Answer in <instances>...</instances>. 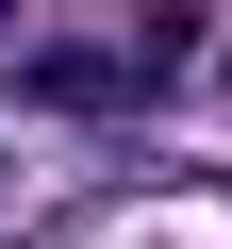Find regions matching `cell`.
Masks as SVG:
<instances>
[{
    "mask_svg": "<svg viewBox=\"0 0 232 249\" xmlns=\"http://www.w3.org/2000/svg\"><path fill=\"white\" fill-rule=\"evenodd\" d=\"M166 50H182V34H149V50H99V34H50V50L17 67V100H33V116H149V100H166Z\"/></svg>",
    "mask_w": 232,
    "mask_h": 249,
    "instance_id": "obj_1",
    "label": "cell"
},
{
    "mask_svg": "<svg viewBox=\"0 0 232 249\" xmlns=\"http://www.w3.org/2000/svg\"><path fill=\"white\" fill-rule=\"evenodd\" d=\"M215 100H232V50H215Z\"/></svg>",
    "mask_w": 232,
    "mask_h": 249,
    "instance_id": "obj_2",
    "label": "cell"
}]
</instances>
